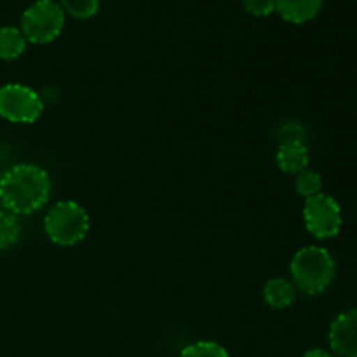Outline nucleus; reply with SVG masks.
<instances>
[{
    "instance_id": "obj_9",
    "label": "nucleus",
    "mask_w": 357,
    "mask_h": 357,
    "mask_svg": "<svg viewBox=\"0 0 357 357\" xmlns=\"http://www.w3.org/2000/svg\"><path fill=\"white\" fill-rule=\"evenodd\" d=\"M275 160L282 173L296 176L309 166V149L305 143H279Z\"/></svg>"
},
{
    "instance_id": "obj_6",
    "label": "nucleus",
    "mask_w": 357,
    "mask_h": 357,
    "mask_svg": "<svg viewBox=\"0 0 357 357\" xmlns=\"http://www.w3.org/2000/svg\"><path fill=\"white\" fill-rule=\"evenodd\" d=\"M303 222L314 237L331 239L338 236L342 229V209L333 197L321 192L314 197L305 199Z\"/></svg>"
},
{
    "instance_id": "obj_17",
    "label": "nucleus",
    "mask_w": 357,
    "mask_h": 357,
    "mask_svg": "<svg viewBox=\"0 0 357 357\" xmlns=\"http://www.w3.org/2000/svg\"><path fill=\"white\" fill-rule=\"evenodd\" d=\"M243 6L253 16L265 17L275 10V0H243Z\"/></svg>"
},
{
    "instance_id": "obj_12",
    "label": "nucleus",
    "mask_w": 357,
    "mask_h": 357,
    "mask_svg": "<svg viewBox=\"0 0 357 357\" xmlns=\"http://www.w3.org/2000/svg\"><path fill=\"white\" fill-rule=\"evenodd\" d=\"M23 227L14 213L0 211V250H9L16 246L21 239Z\"/></svg>"
},
{
    "instance_id": "obj_3",
    "label": "nucleus",
    "mask_w": 357,
    "mask_h": 357,
    "mask_svg": "<svg viewBox=\"0 0 357 357\" xmlns=\"http://www.w3.org/2000/svg\"><path fill=\"white\" fill-rule=\"evenodd\" d=\"M44 230L58 246H75L89 232V215L75 201H59L44 218Z\"/></svg>"
},
{
    "instance_id": "obj_5",
    "label": "nucleus",
    "mask_w": 357,
    "mask_h": 357,
    "mask_svg": "<svg viewBox=\"0 0 357 357\" xmlns=\"http://www.w3.org/2000/svg\"><path fill=\"white\" fill-rule=\"evenodd\" d=\"M44 112V100L37 91L23 84L0 87V117L14 124H31Z\"/></svg>"
},
{
    "instance_id": "obj_15",
    "label": "nucleus",
    "mask_w": 357,
    "mask_h": 357,
    "mask_svg": "<svg viewBox=\"0 0 357 357\" xmlns=\"http://www.w3.org/2000/svg\"><path fill=\"white\" fill-rule=\"evenodd\" d=\"M180 357H229V352L216 342L202 340L187 345L180 352Z\"/></svg>"
},
{
    "instance_id": "obj_13",
    "label": "nucleus",
    "mask_w": 357,
    "mask_h": 357,
    "mask_svg": "<svg viewBox=\"0 0 357 357\" xmlns=\"http://www.w3.org/2000/svg\"><path fill=\"white\" fill-rule=\"evenodd\" d=\"M295 190L300 197L310 199L323 192V178L312 169H303L295 176Z\"/></svg>"
},
{
    "instance_id": "obj_18",
    "label": "nucleus",
    "mask_w": 357,
    "mask_h": 357,
    "mask_svg": "<svg viewBox=\"0 0 357 357\" xmlns=\"http://www.w3.org/2000/svg\"><path fill=\"white\" fill-rule=\"evenodd\" d=\"M303 357H333L331 356V352L324 351V349H310V351H307Z\"/></svg>"
},
{
    "instance_id": "obj_10",
    "label": "nucleus",
    "mask_w": 357,
    "mask_h": 357,
    "mask_svg": "<svg viewBox=\"0 0 357 357\" xmlns=\"http://www.w3.org/2000/svg\"><path fill=\"white\" fill-rule=\"evenodd\" d=\"M264 300L267 302L268 307L275 310L288 309L293 305V302L296 300V293L298 289L295 288L291 281L284 278H274L268 279L264 286Z\"/></svg>"
},
{
    "instance_id": "obj_19",
    "label": "nucleus",
    "mask_w": 357,
    "mask_h": 357,
    "mask_svg": "<svg viewBox=\"0 0 357 357\" xmlns=\"http://www.w3.org/2000/svg\"><path fill=\"white\" fill-rule=\"evenodd\" d=\"M0 195H2V185H0Z\"/></svg>"
},
{
    "instance_id": "obj_2",
    "label": "nucleus",
    "mask_w": 357,
    "mask_h": 357,
    "mask_svg": "<svg viewBox=\"0 0 357 357\" xmlns=\"http://www.w3.org/2000/svg\"><path fill=\"white\" fill-rule=\"evenodd\" d=\"M291 282L305 295H321L330 288L337 274V264L330 251L321 246H305L298 250L289 264Z\"/></svg>"
},
{
    "instance_id": "obj_7",
    "label": "nucleus",
    "mask_w": 357,
    "mask_h": 357,
    "mask_svg": "<svg viewBox=\"0 0 357 357\" xmlns=\"http://www.w3.org/2000/svg\"><path fill=\"white\" fill-rule=\"evenodd\" d=\"M330 347L338 357H357V310L338 314L328 333Z\"/></svg>"
},
{
    "instance_id": "obj_4",
    "label": "nucleus",
    "mask_w": 357,
    "mask_h": 357,
    "mask_svg": "<svg viewBox=\"0 0 357 357\" xmlns=\"http://www.w3.org/2000/svg\"><path fill=\"white\" fill-rule=\"evenodd\" d=\"M65 26V10L52 0H37L21 16V28L26 42L49 44Z\"/></svg>"
},
{
    "instance_id": "obj_8",
    "label": "nucleus",
    "mask_w": 357,
    "mask_h": 357,
    "mask_svg": "<svg viewBox=\"0 0 357 357\" xmlns=\"http://www.w3.org/2000/svg\"><path fill=\"white\" fill-rule=\"evenodd\" d=\"M324 0H275V10L284 21L303 24L319 14Z\"/></svg>"
},
{
    "instance_id": "obj_11",
    "label": "nucleus",
    "mask_w": 357,
    "mask_h": 357,
    "mask_svg": "<svg viewBox=\"0 0 357 357\" xmlns=\"http://www.w3.org/2000/svg\"><path fill=\"white\" fill-rule=\"evenodd\" d=\"M26 49V38L23 31L16 26L0 28V59L13 61L17 59Z\"/></svg>"
},
{
    "instance_id": "obj_1",
    "label": "nucleus",
    "mask_w": 357,
    "mask_h": 357,
    "mask_svg": "<svg viewBox=\"0 0 357 357\" xmlns=\"http://www.w3.org/2000/svg\"><path fill=\"white\" fill-rule=\"evenodd\" d=\"M0 202L14 215H31L38 211L51 194V180L45 169L35 164H17L2 178Z\"/></svg>"
},
{
    "instance_id": "obj_14",
    "label": "nucleus",
    "mask_w": 357,
    "mask_h": 357,
    "mask_svg": "<svg viewBox=\"0 0 357 357\" xmlns=\"http://www.w3.org/2000/svg\"><path fill=\"white\" fill-rule=\"evenodd\" d=\"M59 6L70 16L77 20H87L98 13L100 0H59Z\"/></svg>"
},
{
    "instance_id": "obj_16",
    "label": "nucleus",
    "mask_w": 357,
    "mask_h": 357,
    "mask_svg": "<svg viewBox=\"0 0 357 357\" xmlns=\"http://www.w3.org/2000/svg\"><path fill=\"white\" fill-rule=\"evenodd\" d=\"M279 143H305V129L298 122H286L278 129Z\"/></svg>"
}]
</instances>
